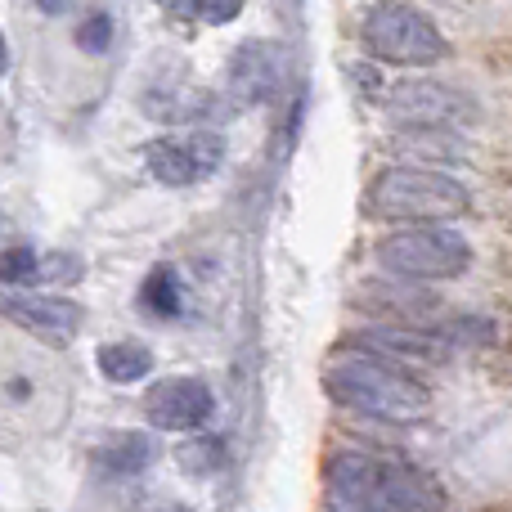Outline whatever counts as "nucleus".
Instances as JSON below:
<instances>
[{"label": "nucleus", "mask_w": 512, "mask_h": 512, "mask_svg": "<svg viewBox=\"0 0 512 512\" xmlns=\"http://www.w3.org/2000/svg\"><path fill=\"white\" fill-rule=\"evenodd\" d=\"M324 490L333 512H436L441 486L409 463L373 459L364 450H342L328 459Z\"/></svg>", "instance_id": "1"}, {"label": "nucleus", "mask_w": 512, "mask_h": 512, "mask_svg": "<svg viewBox=\"0 0 512 512\" xmlns=\"http://www.w3.org/2000/svg\"><path fill=\"white\" fill-rule=\"evenodd\" d=\"M324 387L342 409L391 427H409L432 409L423 382L409 378L400 364L373 360V355H337L324 373Z\"/></svg>", "instance_id": "2"}, {"label": "nucleus", "mask_w": 512, "mask_h": 512, "mask_svg": "<svg viewBox=\"0 0 512 512\" xmlns=\"http://www.w3.org/2000/svg\"><path fill=\"white\" fill-rule=\"evenodd\" d=\"M364 207L369 216H382V221H409V230L418 225H441L454 221L472 207V194L463 180L445 176L436 167H409V162H396V167L378 171L364 194Z\"/></svg>", "instance_id": "3"}, {"label": "nucleus", "mask_w": 512, "mask_h": 512, "mask_svg": "<svg viewBox=\"0 0 512 512\" xmlns=\"http://www.w3.org/2000/svg\"><path fill=\"white\" fill-rule=\"evenodd\" d=\"M373 59L396 68H432L445 59V36L423 9L414 5H373L360 27Z\"/></svg>", "instance_id": "4"}, {"label": "nucleus", "mask_w": 512, "mask_h": 512, "mask_svg": "<svg viewBox=\"0 0 512 512\" xmlns=\"http://www.w3.org/2000/svg\"><path fill=\"white\" fill-rule=\"evenodd\" d=\"M378 261L391 274H400V279L436 283V279H454V274L468 270L472 248L450 225H418V230L387 234L378 243Z\"/></svg>", "instance_id": "5"}, {"label": "nucleus", "mask_w": 512, "mask_h": 512, "mask_svg": "<svg viewBox=\"0 0 512 512\" xmlns=\"http://www.w3.org/2000/svg\"><path fill=\"white\" fill-rule=\"evenodd\" d=\"M382 104H387L391 122H400L405 131H445V135H454L459 126H468V122L481 117L477 104H472V95H463V90L445 86V81H436V77L396 81Z\"/></svg>", "instance_id": "6"}, {"label": "nucleus", "mask_w": 512, "mask_h": 512, "mask_svg": "<svg viewBox=\"0 0 512 512\" xmlns=\"http://www.w3.org/2000/svg\"><path fill=\"white\" fill-rule=\"evenodd\" d=\"M225 158V140L221 135H158V140L144 144V162H149V176L158 185H194V180L212 176Z\"/></svg>", "instance_id": "7"}, {"label": "nucleus", "mask_w": 512, "mask_h": 512, "mask_svg": "<svg viewBox=\"0 0 512 512\" xmlns=\"http://www.w3.org/2000/svg\"><path fill=\"white\" fill-rule=\"evenodd\" d=\"M216 414V396L203 378H162L144 396V418L158 432H203Z\"/></svg>", "instance_id": "8"}, {"label": "nucleus", "mask_w": 512, "mask_h": 512, "mask_svg": "<svg viewBox=\"0 0 512 512\" xmlns=\"http://www.w3.org/2000/svg\"><path fill=\"white\" fill-rule=\"evenodd\" d=\"M360 355L387 364H445L454 355V342L445 333H427L414 324H369L355 333Z\"/></svg>", "instance_id": "9"}, {"label": "nucleus", "mask_w": 512, "mask_h": 512, "mask_svg": "<svg viewBox=\"0 0 512 512\" xmlns=\"http://www.w3.org/2000/svg\"><path fill=\"white\" fill-rule=\"evenodd\" d=\"M283 81V50L270 41H243L230 54V72H225V90L234 104H265L274 99Z\"/></svg>", "instance_id": "10"}, {"label": "nucleus", "mask_w": 512, "mask_h": 512, "mask_svg": "<svg viewBox=\"0 0 512 512\" xmlns=\"http://www.w3.org/2000/svg\"><path fill=\"white\" fill-rule=\"evenodd\" d=\"M5 315L18 328L41 337H72L81 328V306L68 297H45V292H9L5 297Z\"/></svg>", "instance_id": "11"}, {"label": "nucleus", "mask_w": 512, "mask_h": 512, "mask_svg": "<svg viewBox=\"0 0 512 512\" xmlns=\"http://www.w3.org/2000/svg\"><path fill=\"white\" fill-rule=\"evenodd\" d=\"M153 454H158V445L149 432H117L95 450V468L108 477H140L153 463Z\"/></svg>", "instance_id": "12"}, {"label": "nucleus", "mask_w": 512, "mask_h": 512, "mask_svg": "<svg viewBox=\"0 0 512 512\" xmlns=\"http://www.w3.org/2000/svg\"><path fill=\"white\" fill-rule=\"evenodd\" d=\"M95 364L108 382H122L126 387V382H140L153 373V351L140 342H108V346H99Z\"/></svg>", "instance_id": "13"}, {"label": "nucleus", "mask_w": 512, "mask_h": 512, "mask_svg": "<svg viewBox=\"0 0 512 512\" xmlns=\"http://www.w3.org/2000/svg\"><path fill=\"white\" fill-rule=\"evenodd\" d=\"M364 301H369V306H378L382 315H391V319H418V315H427V306H436L427 292H409L405 283H378V279H369ZM391 319H387V324H391Z\"/></svg>", "instance_id": "14"}, {"label": "nucleus", "mask_w": 512, "mask_h": 512, "mask_svg": "<svg viewBox=\"0 0 512 512\" xmlns=\"http://www.w3.org/2000/svg\"><path fill=\"white\" fill-rule=\"evenodd\" d=\"M140 306L149 310L153 319H176L180 315L185 297H180V274L171 270V265H158V270H149V279L140 283Z\"/></svg>", "instance_id": "15"}, {"label": "nucleus", "mask_w": 512, "mask_h": 512, "mask_svg": "<svg viewBox=\"0 0 512 512\" xmlns=\"http://www.w3.org/2000/svg\"><path fill=\"white\" fill-rule=\"evenodd\" d=\"M176 459L189 477H216V472L225 468V445L216 441V436H194L189 445H180Z\"/></svg>", "instance_id": "16"}, {"label": "nucleus", "mask_w": 512, "mask_h": 512, "mask_svg": "<svg viewBox=\"0 0 512 512\" xmlns=\"http://www.w3.org/2000/svg\"><path fill=\"white\" fill-rule=\"evenodd\" d=\"M5 283L9 288H27L32 292V283H45L41 279V256H36L32 248H9L5 252Z\"/></svg>", "instance_id": "17"}, {"label": "nucleus", "mask_w": 512, "mask_h": 512, "mask_svg": "<svg viewBox=\"0 0 512 512\" xmlns=\"http://www.w3.org/2000/svg\"><path fill=\"white\" fill-rule=\"evenodd\" d=\"M72 41H77L86 54H104L108 45H113V14H104V9L86 14L77 23V36H72Z\"/></svg>", "instance_id": "18"}, {"label": "nucleus", "mask_w": 512, "mask_h": 512, "mask_svg": "<svg viewBox=\"0 0 512 512\" xmlns=\"http://www.w3.org/2000/svg\"><path fill=\"white\" fill-rule=\"evenodd\" d=\"M171 14L203 18V23H230V18H239V5L234 0H221V5H171Z\"/></svg>", "instance_id": "19"}, {"label": "nucleus", "mask_w": 512, "mask_h": 512, "mask_svg": "<svg viewBox=\"0 0 512 512\" xmlns=\"http://www.w3.org/2000/svg\"><path fill=\"white\" fill-rule=\"evenodd\" d=\"M153 512H189L185 504H162V508H153Z\"/></svg>", "instance_id": "20"}]
</instances>
